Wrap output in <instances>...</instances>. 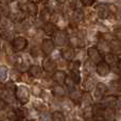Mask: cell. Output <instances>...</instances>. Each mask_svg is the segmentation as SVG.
I'll return each instance as SVG.
<instances>
[{
    "instance_id": "2",
    "label": "cell",
    "mask_w": 121,
    "mask_h": 121,
    "mask_svg": "<svg viewBox=\"0 0 121 121\" xmlns=\"http://www.w3.org/2000/svg\"><path fill=\"white\" fill-rule=\"evenodd\" d=\"M113 9H114V5L106 4V3H100L96 6L97 14H98V16L100 18H107L111 15V13H114Z\"/></svg>"
},
{
    "instance_id": "7",
    "label": "cell",
    "mask_w": 121,
    "mask_h": 121,
    "mask_svg": "<svg viewBox=\"0 0 121 121\" xmlns=\"http://www.w3.org/2000/svg\"><path fill=\"white\" fill-rule=\"evenodd\" d=\"M87 55L89 57V60H91L92 63H96L98 64L99 62H101L102 60V53L99 50V48L97 47H89L87 49Z\"/></svg>"
},
{
    "instance_id": "30",
    "label": "cell",
    "mask_w": 121,
    "mask_h": 121,
    "mask_svg": "<svg viewBox=\"0 0 121 121\" xmlns=\"http://www.w3.org/2000/svg\"><path fill=\"white\" fill-rule=\"evenodd\" d=\"M65 85H66V87L68 88L69 90H71V89H73V88L77 87V84H75L74 81L70 78V75H67L66 81H65Z\"/></svg>"
},
{
    "instance_id": "23",
    "label": "cell",
    "mask_w": 121,
    "mask_h": 121,
    "mask_svg": "<svg viewBox=\"0 0 121 121\" xmlns=\"http://www.w3.org/2000/svg\"><path fill=\"white\" fill-rule=\"evenodd\" d=\"M33 107L36 111H39V113L47 111V105L45 102H43L42 100H36L33 102Z\"/></svg>"
},
{
    "instance_id": "32",
    "label": "cell",
    "mask_w": 121,
    "mask_h": 121,
    "mask_svg": "<svg viewBox=\"0 0 121 121\" xmlns=\"http://www.w3.org/2000/svg\"><path fill=\"white\" fill-rule=\"evenodd\" d=\"M38 118H39V121H52L51 115L48 113V111L39 113V117Z\"/></svg>"
},
{
    "instance_id": "44",
    "label": "cell",
    "mask_w": 121,
    "mask_h": 121,
    "mask_svg": "<svg viewBox=\"0 0 121 121\" xmlns=\"http://www.w3.org/2000/svg\"><path fill=\"white\" fill-rule=\"evenodd\" d=\"M101 121H105V120H101Z\"/></svg>"
},
{
    "instance_id": "25",
    "label": "cell",
    "mask_w": 121,
    "mask_h": 121,
    "mask_svg": "<svg viewBox=\"0 0 121 121\" xmlns=\"http://www.w3.org/2000/svg\"><path fill=\"white\" fill-rule=\"evenodd\" d=\"M70 78L74 81V83L77 85H79L81 83V72L80 70H72L70 71Z\"/></svg>"
},
{
    "instance_id": "8",
    "label": "cell",
    "mask_w": 121,
    "mask_h": 121,
    "mask_svg": "<svg viewBox=\"0 0 121 121\" xmlns=\"http://www.w3.org/2000/svg\"><path fill=\"white\" fill-rule=\"evenodd\" d=\"M92 102H94V100H92V96L90 95L89 91H83V94H82L81 96V99H80V106L82 107V108H89V107H92Z\"/></svg>"
},
{
    "instance_id": "36",
    "label": "cell",
    "mask_w": 121,
    "mask_h": 121,
    "mask_svg": "<svg viewBox=\"0 0 121 121\" xmlns=\"http://www.w3.org/2000/svg\"><path fill=\"white\" fill-rule=\"evenodd\" d=\"M80 2L85 6H90L95 3V0H80Z\"/></svg>"
},
{
    "instance_id": "43",
    "label": "cell",
    "mask_w": 121,
    "mask_h": 121,
    "mask_svg": "<svg viewBox=\"0 0 121 121\" xmlns=\"http://www.w3.org/2000/svg\"><path fill=\"white\" fill-rule=\"evenodd\" d=\"M0 20H1V15H0Z\"/></svg>"
},
{
    "instance_id": "27",
    "label": "cell",
    "mask_w": 121,
    "mask_h": 121,
    "mask_svg": "<svg viewBox=\"0 0 121 121\" xmlns=\"http://www.w3.org/2000/svg\"><path fill=\"white\" fill-rule=\"evenodd\" d=\"M21 74H20V71L18 69H13L12 72H11V81L13 82H17V81H20L21 80Z\"/></svg>"
},
{
    "instance_id": "15",
    "label": "cell",
    "mask_w": 121,
    "mask_h": 121,
    "mask_svg": "<svg viewBox=\"0 0 121 121\" xmlns=\"http://www.w3.org/2000/svg\"><path fill=\"white\" fill-rule=\"evenodd\" d=\"M104 120L105 121H117V112H116V108H113V107H105Z\"/></svg>"
},
{
    "instance_id": "16",
    "label": "cell",
    "mask_w": 121,
    "mask_h": 121,
    "mask_svg": "<svg viewBox=\"0 0 121 121\" xmlns=\"http://www.w3.org/2000/svg\"><path fill=\"white\" fill-rule=\"evenodd\" d=\"M62 56L66 60H72L75 56V50L73 47H66L62 50Z\"/></svg>"
},
{
    "instance_id": "33",
    "label": "cell",
    "mask_w": 121,
    "mask_h": 121,
    "mask_svg": "<svg viewBox=\"0 0 121 121\" xmlns=\"http://www.w3.org/2000/svg\"><path fill=\"white\" fill-rule=\"evenodd\" d=\"M111 50L112 51H116V52H118V51H121V43L117 42V40H114V42L111 43Z\"/></svg>"
},
{
    "instance_id": "28",
    "label": "cell",
    "mask_w": 121,
    "mask_h": 121,
    "mask_svg": "<svg viewBox=\"0 0 121 121\" xmlns=\"http://www.w3.org/2000/svg\"><path fill=\"white\" fill-rule=\"evenodd\" d=\"M50 17H51V14H50V12H49L48 9L47 8L43 9L42 12H40V18H42L44 21H46V22H49Z\"/></svg>"
},
{
    "instance_id": "17",
    "label": "cell",
    "mask_w": 121,
    "mask_h": 121,
    "mask_svg": "<svg viewBox=\"0 0 121 121\" xmlns=\"http://www.w3.org/2000/svg\"><path fill=\"white\" fill-rule=\"evenodd\" d=\"M19 6H20V9L22 11H26V12H28L29 14H32V15H36L38 12L37 5L34 2H28V3H25L23 5L20 4Z\"/></svg>"
},
{
    "instance_id": "9",
    "label": "cell",
    "mask_w": 121,
    "mask_h": 121,
    "mask_svg": "<svg viewBox=\"0 0 121 121\" xmlns=\"http://www.w3.org/2000/svg\"><path fill=\"white\" fill-rule=\"evenodd\" d=\"M54 48H55V44L52 39H50V38H46V39L43 40L42 51L44 52V54H46V55L51 54V53L53 52V50H54Z\"/></svg>"
},
{
    "instance_id": "13",
    "label": "cell",
    "mask_w": 121,
    "mask_h": 121,
    "mask_svg": "<svg viewBox=\"0 0 121 121\" xmlns=\"http://www.w3.org/2000/svg\"><path fill=\"white\" fill-rule=\"evenodd\" d=\"M102 103L105 107H113L116 108L117 106V97L115 95H107L102 99Z\"/></svg>"
},
{
    "instance_id": "31",
    "label": "cell",
    "mask_w": 121,
    "mask_h": 121,
    "mask_svg": "<svg viewBox=\"0 0 121 121\" xmlns=\"http://www.w3.org/2000/svg\"><path fill=\"white\" fill-rule=\"evenodd\" d=\"M31 94L35 97H40L44 92H43V89L39 87V85H33L31 88Z\"/></svg>"
},
{
    "instance_id": "41",
    "label": "cell",
    "mask_w": 121,
    "mask_h": 121,
    "mask_svg": "<svg viewBox=\"0 0 121 121\" xmlns=\"http://www.w3.org/2000/svg\"><path fill=\"white\" fill-rule=\"evenodd\" d=\"M25 121H34V120H31V119H29V120H25Z\"/></svg>"
},
{
    "instance_id": "20",
    "label": "cell",
    "mask_w": 121,
    "mask_h": 121,
    "mask_svg": "<svg viewBox=\"0 0 121 121\" xmlns=\"http://www.w3.org/2000/svg\"><path fill=\"white\" fill-rule=\"evenodd\" d=\"M44 32L47 34V35L51 36V35H54L55 32L57 31V28L54 23H51V22H46L44 26Z\"/></svg>"
},
{
    "instance_id": "14",
    "label": "cell",
    "mask_w": 121,
    "mask_h": 121,
    "mask_svg": "<svg viewBox=\"0 0 121 121\" xmlns=\"http://www.w3.org/2000/svg\"><path fill=\"white\" fill-rule=\"evenodd\" d=\"M66 78H67V74L63 70H55L52 73V81L55 82L56 84H60V85L65 84Z\"/></svg>"
},
{
    "instance_id": "4",
    "label": "cell",
    "mask_w": 121,
    "mask_h": 121,
    "mask_svg": "<svg viewBox=\"0 0 121 121\" xmlns=\"http://www.w3.org/2000/svg\"><path fill=\"white\" fill-rule=\"evenodd\" d=\"M104 109L105 106L102 103H96L92 105L91 111H92V117L96 121L104 120Z\"/></svg>"
},
{
    "instance_id": "12",
    "label": "cell",
    "mask_w": 121,
    "mask_h": 121,
    "mask_svg": "<svg viewBox=\"0 0 121 121\" xmlns=\"http://www.w3.org/2000/svg\"><path fill=\"white\" fill-rule=\"evenodd\" d=\"M51 94L55 99H64L66 96V89L63 87V85L55 84L51 89Z\"/></svg>"
},
{
    "instance_id": "11",
    "label": "cell",
    "mask_w": 121,
    "mask_h": 121,
    "mask_svg": "<svg viewBox=\"0 0 121 121\" xmlns=\"http://www.w3.org/2000/svg\"><path fill=\"white\" fill-rule=\"evenodd\" d=\"M43 69L46 72L53 73L56 70V63L52 59H50V57H46V59L43 60Z\"/></svg>"
},
{
    "instance_id": "3",
    "label": "cell",
    "mask_w": 121,
    "mask_h": 121,
    "mask_svg": "<svg viewBox=\"0 0 121 121\" xmlns=\"http://www.w3.org/2000/svg\"><path fill=\"white\" fill-rule=\"evenodd\" d=\"M107 90H108V87H107L106 84L102 83V82H99V83H97L96 87L94 89V98L97 101H101L106 96Z\"/></svg>"
},
{
    "instance_id": "37",
    "label": "cell",
    "mask_w": 121,
    "mask_h": 121,
    "mask_svg": "<svg viewBox=\"0 0 121 121\" xmlns=\"http://www.w3.org/2000/svg\"><path fill=\"white\" fill-rule=\"evenodd\" d=\"M30 53H31L32 56L36 57V56H37V54H38V52H37V48H32V49H31V51H30Z\"/></svg>"
},
{
    "instance_id": "35",
    "label": "cell",
    "mask_w": 121,
    "mask_h": 121,
    "mask_svg": "<svg viewBox=\"0 0 121 121\" xmlns=\"http://www.w3.org/2000/svg\"><path fill=\"white\" fill-rule=\"evenodd\" d=\"M8 103H6V101L4 100L2 97H0V112H3L6 109V107H8Z\"/></svg>"
},
{
    "instance_id": "22",
    "label": "cell",
    "mask_w": 121,
    "mask_h": 121,
    "mask_svg": "<svg viewBox=\"0 0 121 121\" xmlns=\"http://www.w3.org/2000/svg\"><path fill=\"white\" fill-rule=\"evenodd\" d=\"M51 118H52V121H66L65 114L62 111H54L51 114Z\"/></svg>"
},
{
    "instance_id": "5",
    "label": "cell",
    "mask_w": 121,
    "mask_h": 121,
    "mask_svg": "<svg viewBox=\"0 0 121 121\" xmlns=\"http://www.w3.org/2000/svg\"><path fill=\"white\" fill-rule=\"evenodd\" d=\"M28 46V40L26 39L25 37H21V36H18V37L14 38L12 40V48L15 52H20V51H23Z\"/></svg>"
},
{
    "instance_id": "24",
    "label": "cell",
    "mask_w": 121,
    "mask_h": 121,
    "mask_svg": "<svg viewBox=\"0 0 121 121\" xmlns=\"http://www.w3.org/2000/svg\"><path fill=\"white\" fill-rule=\"evenodd\" d=\"M0 15H3L5 17L10 16V6L5 2H0Z\"/></svg>"
},
{
    "instance_id": "10",
    "label": "cell",
    "mask_w": 121,
    "mask_h": 121,
    "mask_svg": "<svg viewBox=\"0 0 121 121\" xmlns=\"http://www.w3.org/2000/svg\"><path fill=\"white\" fill-rule=\"evenodd\" d=\"M67 40H68V37H67V34L65 31H62V30H57L54 34V44L56 46H65L67 44Z\"/></svg>"
},
{
    "instance_id": "34",
    "label": "cell",
    "mask_w": 121,
    "mask_h": 121,
    "mask_svg": "<svg viewBox=\"0 0 121 121\" xmlns=\"http://www.w3.org/2000/svg\"><path fill=\"white\" fill-rule=\"evenodd\" d=\"M0 37H1L3 40L9 42V40H11V38H12V34H11L9 31H2L1 33H0Z\"/></svg>"
},
{
    "instance_id": "42",
    "label": "cell",
    "mask_w": 121,
    "mask_h": 121,
    "mask_svg": "<svg viewBox=\"0 0 121 121\" xmlns=\"http://www.w3.org/2000/svg\"><path fill=\"white\" fill-rule=\"evenodd\" d=\"M57 1H60V2H63V1H64V0H57Z\"/></svg>"
},
{
    "instance_id": "40",
    "label": "cell",
    "mask_w": 121,
    "mask_h": 121,
    "mask_svg": "<svg viewBox=\"0 0 121 121\" xmlns=\"http://www.w3.org/2000/svg\"><path fill=\"white\" fill-rule=\"evenodd\" d=\"M118 68H119V70L121 71V60L118 62Z\"/></svg>"
},
{
    "instance_id": "26",
    "label": "cell",
    "mask_w": 121,
    "mask_h": 121,
    "mask_svg": "<svg viewBox=\"0 0 121 121\" xmlns=\"http://www.w3.org/2000/svg\"><path fill=\"white\" fill-rule=\"evenodd\" d=\"M8 74H9L8 67L1 65V66H0V82H4V81H5L6 78H8Z\"/></svg>"
},
{
    "instance_id": "39",
    "label": "cell",
    "mask_w": 121,
    "mask_h": 121,
    "mask_svg": "<svg viewBox=\"0 0 121 121\" xmlns=\"http://www.w3.org/2000/svg\"><path fill=\"white\" fill-rule=\"evenodd\" d=\"M117 84H118V88L121 90V78L119 80H118V82H117Z\"/></svg>"
},
{
    "instance_id": "21",
    "label": "cell",
    "mask_w": 121,
    "mask_h": 121,
    "mask_svg": "<svg viewBox=\"0 0 121 121\" xmlns=\"http://www.w3.org/2000/svg\"><path fill=\"white\" fill-rule=\"evenodd\" d=\"M103 60H104V62H106L109 66H111V65H115L116 63H117V56H116L114 53L109 52V53H106V54L104 55Z\"/></svg>"
},
{
    "instance_id": "38",
    "label": "cell",
    "mask_w": 121,
    "mask_h": 121,
    "mask_svg": "<svg viewBox=\"0 0 121 121\" xmlns=\"http://www.w3.org/2000/svg\"><path fill=\"white\" fill-rule=\"evenodd\" d=\"M116 108L121 111V96L117 97V106H116Z\"/></svg>"
},
{
    "instance_id": "18",
    "label": "cell",
    "mask_w": 121,
    "mask_h": 121,
    "mask_svg": "<svg viewBox=\"0 0 121 121\" xmlns=\"http://www.w3.org/2000/svg\"><path fill=\"white\" fill-rule=\"evenodd\" d=\"M43 70L44 69L38 65H32V66H30L29 70H28V73L31 78H40L43 74Z\"/></svg>"
},
{
    "instance_id": "29",
    "label": "cell",
    "mask_w": 121,
    "mask_h": 121,
    "mask_svg": "<svg viewBox=\"0 0 121 121\" xmlns=\"http://www.w3.org/2000/svg\"><path fill=\"white\" fill-rule=\"evenodd\" d=\"M68 68L70 71L80 70V68H81V62L80 60H70V63L68 64Z\"/></svg>"
},
{
    "instance_id": "19",
    "label": "cell",
    "mask_w": 121,
    "mask_h": 121,
    "mask_svg": "<svg viewBox=\"0 0 121 121\" xmlns=\"http://www.w3.org/2000/svg\"><path fill=\"white\" fill-rule=\"evenodd\" d=\"M82 94H83V91H81V90H80L78 87H75V88H73V89L69 90V97H70V100L72 101L73 103H78V104H79Z\"/></svg>"
},
{
    "instance_id": "1",
    "label": "cell",
    "mask_w": 121,
    "mask_h": 121,
    "mask_svg": "<svg viewBox=\"0 0 121 121\" xmlns=\"http://www.w3.org/2000/svg\"><path fill=\"white\" fill-rule=\"evenodd\" d=\"M15 98L21 105H26L30 101L31 91L26 85H17L15 89Z\"/></svg>"
},
{
    "instance_id": "6",
    "label": "cell",
    "mask_w": 121,
    "mask_h": 121,
    "mask_svg": "<svg viewBox=\"0 0 121 121\" xmlns=\"http://www.w3.org/2000/svg\"><path fill=\"white\" fill-rule=\"evenodd\" d=\"M96 72L99 77H107L111 72V66L104 60H101L96 65Z\"/></svg>"
}]
</instances>
